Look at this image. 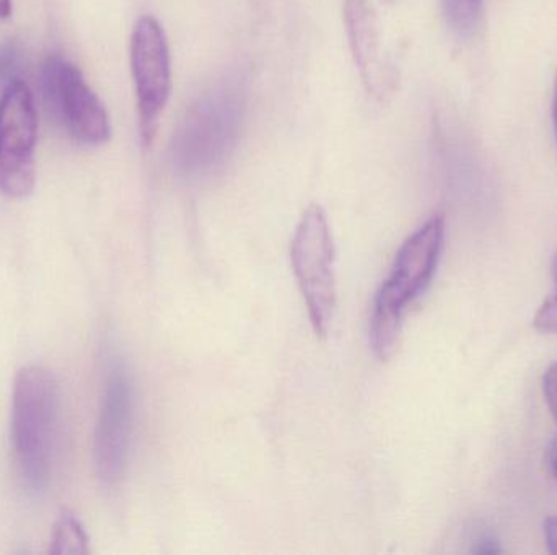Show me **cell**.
Here are the masks:
<instances>
[{
	"instance_id": "17",
	"label": "cell",
	"mask_w": 557,
	"mask_h": 555,
	"mask_svg": "<svg viewBox=\"0 0 557 555\" xmlns=\"http://www.w3.org/2000/svg\"><path fill=\"white\" fill-rule=\"evenodd\" d=\"M12 15V0H0V20L10 18Z\"/></svg>"
},
{
	"instance_id": "7",
	"label": "cell",
	"mask_w": 557,
	"mask_h": 555,
	"mask_svg": "<svg viewBox=\"0 0 557 555\" xmlns=\"http://www.w3.org/2000/svg\"><path fill=\"white\" fill-rule=\"evenodd\" d=\"M131 71L136 87L140 136L149 143L172 90L169 42L162 25L153 16H143L134 26Z\"/></svg>"
},
{
	"instance_id": "1",
	"label": "cell",
	"mask_w": 557,
	"mask_h": 555,
	"mask_svg": "<svg viewBox=\"0 0 557 555\" xmlns=\"http://www.w3.org/2000/svg\"><path fill=\"white\" fill-rule=\"evenodd\" d=\"M59 387L45 367L22 368L13 383L10 442L16 476L28 494L48 489L58 442Z\"/></svg>"
},
{
	"instance_id": "12",
	"label": "cell",
	"mask_w": 557,
	"mask_h": 555,
	"mask_svg": "<svg viewBox=\"0 0 557 555\" xmlns=\"http://www.w3.org/2000/svg\"><path fill=\"white\" fill-rule=\"evenodd\" d=\"M20 45L15 39H9V41L0 45V91L15 80L16 68L20 64Z\"/></svg>"
},
{
	"instance_id": "15",
	"label": "cell",
	"mask_w": 557,
	"mask_h": 555,
	"mask_svg": "<svg viewBox=\"0 0 557 555\" xmlns=\"http://www.w3.org/2000/svg\"><path fill=\"white\" fill-rule=\"evenodd\" d=\"M545 537L549 553L557 555V517L546 520Z\"/></svg>"
},
{
	"instance_id": "9",
	"label": "cell",
	"mask_w": 557,
	"mask_h": 555,
	"mask_svg": "<svg viewBox=\"0 0 557 555\" xmlns=\"http://www.w3.org/2000/svg\"><path fill=\"white\" fill-rule=\"evenodd\" d=\"M344 12L350 49L363 84L372 93L382 94L389 81V67L379 0H346Z\"/></svg>"
},
{
	"instance_id": "3",
	"label": "cell",
	"mask_w": 557,
	"mask_h": 555,
	"mask_svg": "<svg viewBox=\"0 0 557 555\" xmlns=\"http://www.w3.org/2000/svg\"><path fill=\"white\" fill-rule=\"evenodd\" d=\"M444 240V217L435 215L399 248L392 273L376 293L370 319V342L382 361L395 351L409 306L431 286Z\"/></svg>"
},
{
	"instance_id": "4",
	"label": "cell",
	"mask_w": 557,
	"mask_h": 555,
	"mask_svg": "<svg viewBox=\"0 0 557 555\" xmlns=\"http://www.w3.org/2000/svg\"><path fill=\"white\" fill-rule=\"evenodd\" d=\"M292 266L318 336H327L336 315L334 241L326 214L313 204L304 212L290 247Z\"/></svg>"
},
{
	"instance_id": "13",
	"label": "cell",
	"mask_w": 557,
	"mask_h": 555,
	"mask_svg": "<svg viewBox=\"0 0 557 555\" xmlns=\"http://www.w3.org/2000/svg\"><path fill=\"white\" fill-rule=\"evenodd\" d=\"M552 270L553 279H555V293H553L552 299L543 303L533 323H535V328L539 331L557 335V254L553 260Z\"/></svg>"
},
{
	"instance_id": "2",
	"label": "cell",
	"mask_w": 557,
	"mask_h": 555,
	"mask_svg": "<svg viewBox=\"0 0 557 555\" xmlns=\"http://www.w3.org/2000/svg\"><path fill=\"white\" fill-rule=\"evenodd\" d=\"M247 93L237 78H224L202 91L180 121L170 160L186 176L212 172L234 152L244 126Z\"/></svg>"
},
{
	"instance_id": "19",
	"label": "cell",
	"mask_w": 557,
	"mask_h": 555,
	"mask_svg": "<svg viewBox=\"0 0 557 555\" xmlns=\"http://www.w3.org/2000/svg\"><path fill=\"white\" fill-rule=\"evenodd\" d=\"M553 116H555V127L557 134V80H556V91H555V106H553Z\"/></svg>"
},
{
	"instance_id": "16",
	"label": "cell",
	"mask_w": 557,
	"mask_h": 555,
	"mask_svg": "<svg viewBox=\"0 0 557 555\" xmlns=\"http://www.w3.org/2000/svg\"><path fill=\"white\" fill-rule=\"evenodd\" d=\"M474 553L487 555L499 554L500 547L499 544H497V541L483 540L480 541V544H478V550H474Z\"/></svg>"
},
{
	"instance_id": "11",
	"label": "cell",
	"mask_w": 557,
	"mask_h": 555,
	"mask_svg": "<svg viewBox=\"0 0 557 555\" xmlns=\"http://www.w3.org/2000/svg\"><path fill=\"white\" fill-rule=\"evenodd\" d=\"M448 26L461 38L476 33L483 13V0H442Z\"/></svg>"
},
{
	"instance_id": "8",
	"label": "cell",
	"mask_w": 557,
	"mask_h": 555,
	"mask_svg": "<svg viewBox=\"0 0 557 555\" xmlns=\"http://www.w3.org/2000/svg\"><path fill=\"white\" fill-rule=\"evenodd\" d=\"M134 422V393L123 365H114L108 375L95 430V468L98 478L114 485L126 471Z\"/></svg>"
},
{
	"instance_id": "14",
	"label": "cell",
	"mask_w": 557,
	"mask_h": 555,
	"mask_svg": "<svg viewBox=\"0 0 557 555\" xmlns=\"http://www.w3.org/2000/svg\"><path fill=\"white\" fill-rule=\"evenodd\" d=\"M543 391H545L546 403L557 422V362L546 370L543 377Z\"/></svg>"
},
{
	"instance_id": "10",
	"label": "cell",
	"mask_w": 557,
	"mask_h": 555,
	"mask_svg": "<svg viewBox=\"0 0 557 555\" xmlns=\"http://www.w3.org/2000/svg\"><path fill=\"white\" fill-rule=\"evenodd\" d=\"M49 553L58 555L88 554V537L81 521L72 514L61 515L52 533Z\"/></svg>"
},
{
	"instance_id": "5",
	"label": "cell",
	"mask_w": 557,
	"mask_h": 555,
	"mask_svg": "<svg viewBox=\"0 0 557 555\" xmlns=\"http://www.w3.org/2000/svg\"><path fill=\"white\" fill-rule=\"evenodd\" d=\"M41 90L49 114L72 139L84 146H101L110 140L107 108L74 62L61 54L49 55L42 64Z\"/></svg>"
},
{
	"instance_id": "18",
	"label": "cell",
	"mask_w": 557,
	"mask_h": 555,
	"mask_svg": "<svg viewBox=\"0 0 557 555\" xmlns=\"http://www.w3.org/2000/svg\"><path fill=\"white\" fill-rule=\"evenodd\" d=\"M552 469H553V475H555V478H556V481H557V443L555 446H553V452H552Z\"/></svg>"
},
{
	"instance_id": "6",
	"label": "cell",
	"mask_w": 557,
	"mask_h": 555,
	"mask_svg": "<svg viewBox=\"0 0 557 555\" xmlns=\"http://www.w3.org/2000/svg\"><path fill=\"white\" fill-rule=\"evenodd\" d=\"M38 113L25 81L15 78L0 91V192L25 199L35 189Z\"/></svg>"
}]
</instances>
